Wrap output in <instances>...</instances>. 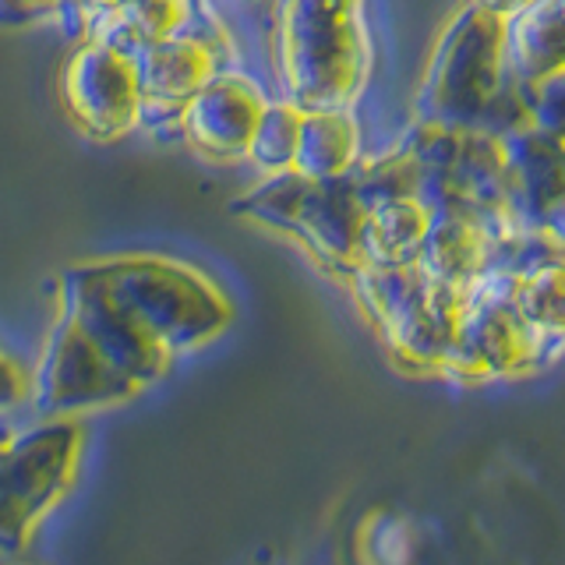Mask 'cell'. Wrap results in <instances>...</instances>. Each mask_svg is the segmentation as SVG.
I'll return each instance as SVG.
<instances>
[{"mask_svg": "<svg viewBox=\"0 0 565 565\" xmlns=\"http://www.w3.org/2000/svg\"><path fill=\"white\" fill-rule=\"evenodd\" d=\"M361 163V131L350 110H318L300 120L294 173L308 181H335Z\"/></svg>", "mask_w": 565, "mask_h": 565, "instance_id": "9a60e30c", "label": "cell"}, {"mask_svg": "<svg viewBox=\"0 0 565 565\" xmlns=\"http://www.w3.org/2000/svg\"><path fill=\"white\" fill-rule=\"evenodd\" d=\"M552 230H555V234H558V237L565 241V212H562V216H558V220L552 223Z\"/></svg>", "mask_w": 565, "mask_h": 565, "instance_id": "7402d4cb", "label": "cell"}, {"mask_svg": "<svg viewBox=\"0 0 565 565\" xmlns=\"http://www.w3.org/2000/svg\"><path fill=\"white\" fill-rule=\"evenodd\" d=\"M262 88L244 75H220L194 93L181 110V138L209 159L247 156L255 128L265 114Z\"/></svg>", "mask_w": 565, "mask_h": 565, "instance_id": "8fae6325", "label": "cell"}, {"mask_svg": "<svg viewBox=\"0 0 565 565\" xmlns=\"http://www.w3.org/2000/svg\"><path fill=\"white\" fill-rule=\"evenodd\" d=\"M32 4H40V8H46V11H50L53 4H57V0H32Z\"/></svg>", "mask_w": 565, "mask_h": 565, "instance_id": "603a6c76", "label": "cell"}, {"mask_svg": "<svg viewBox=\"0 0 565 565\" xmlns=\"http://www.w3.org/2000/svg\"><path fill=\"white\" fill-rule=\"evenodd\" d=\"M131 396H138V388L120 379L103 361V353L61 315L32 379V411L43 420H71L85 411L114 406Z\"/></svg>", "mask_w": 565, "mask_h": 565, "instance_id": "52a82bcc", "label": "cell"}, {"mask_svg": "<svg viewBox=\"0 0 565 565\" xmlns=\"http://www.w3.org/2000/svg\"><path fill=\"white\" fill-rule=\"evenodd\" d=\"M273 61L297 110H350L371 71L364 0H276Z\"/></svg>", "mask_w": 565, "mask_h": 565, "instance_id": "7a4b0ae2", "label": "cell"}, {"mask_svg": "<svg viewBox=\"0 0 565 565\" xmlns=\"http://www.w3.org/2000/svg\"><path fill=\"white\" fill-rule=\"evenodd\" d=\"M350 287L382 332L385 347L406 367L441 375L452 350V335L463 311V297L438 287L414 265H358Z\"/></svg>", "mask_w": 565, "mask_h": 565, "instance_id": "277c9868", "label": "cell"}, {"mask_svg": "<svg viewBox=\"0 0 565 565\" xmlns=\"http://www.w3.org/2000/svg\"><path fill=\"white\" fill-rule=\"evenodd\" d=\"M237 212L282 234H294L335 273L350 276L361 265V230L367 209L353 170L335 181H308L294 170L265 177L252 194L237 202Z\"/></svg>", "mask_w": 565, "mask_h": 565, "instance_id": "5b68a950", "label": "cell"}, {"mask_svg": "<svg viewBox=\"0 0 565 565\" xmlns=\"http://www.w3.org/2000/svg\"><path fill=\"white\" fill-rule=\"evenodd\" d=\"M75 420H43L0 446V552H22L35 520L61 502L78 467Z\"/></svg>", "mask_w": 565, "mask_h": 565, "instance_id": "8992f818", "label": "cell"}, {"mask_svg": "<svg viewBox=\"0 0 565 565\" xmlns=\"http://www.w3.org/2000/svg\"><path fill=\"white\" fill-rule=\"evenodd\" d=\"M428 226L431 209L417 194L367 209L361 230V265H414Z\"/></svg>", "mask_w": 565, "mask_h": 565, "instance_id": "5bb4252c", "label": "cell"}, {"mask_svg": "<svg viewBox=\"0 0 565 565\" xmlns=\"http://www.w3.org/2000/svg\"><path fill=\"white\" fill-rule=\"evenodd\" d=\"M505 61L520 85L565 71V0H534L505 22Z\"/></svg>", "mask_w": 565, "mask_h": 565, "instance_id": "4fadbf2b", "label": "cell"}, {"mask_svg": "<svg viewBox=\"0 0 565 565\" xmlns=\"http://www.w3.org/2000/svg\"><path fill=\"white\" fill-rule=\"evenodd\" d=\"M61 99L71 120L93 138H120L141 124V82L135 53L85 40L64 64Z\"/></svg>", "mask_w": 565, "mask_h": 565, "instance_id": "ba28073f", "label": "cell"}, {"mask_svg": "<svg viewBox=\"0 0 565 565\" xmlns=\"http://www.w3.org/2000/svg\"><path fill=\"white\" fill-rule=\"evenodd\" d=\"M46 8L32 4V0H0V22H11V25H22L32 22L35 14H43Z\"/></svg>", "mask_w": 565, "mask_h": 565, "instance_id": "ffe728a7", "label": "cell"}, {"mask_svg": "<svg viewBox=\"0 0 565 565\" xmlns=\"http://www.w3.org/2000/svg\"><path fill=\"white\" fill-rule=\"evenodd\" d=\"M523 96H526L530 128L565 141V71H558V75L544 82L523 85Z\"/></svg>", "mask_w": 565, "mask_h": 565, "instance_id": "ac0fdd59", "label": "cell"}, {"mask_svg": "<svg viewBox=\"0 0 565 565\" xmlns=\"http://www.w3.org/2000/svg\"><path fill=\"white\" fill-rule=\"evenodd\" d=\"M509 216L520 230H552L565 212V141L537 128L502 138Z\"/></svg>", "mask_w": 565, "mask_h": 565, "instance_id": "30bf717a", "label": "cell"}, {"mask_svg": "<svg viewBox=\"0 0 565 565\" xmlns=\"http://www.w3.org/2000/svg\"><path fill=\"white\" fill-rule=\"evenodd\" d=\"M467 4L481 8V11H488L494 18H502V22H509V18H516L520 11H526L530 4H534V0H467Z\"/></svg>", "mask_w": 565, "mask_h": 565, "instance_id": "44dd1931", "label": "cell"}, {"mask_svg": "<svg viewBox=\"0 0 565 565\" xmlns=\"http://www.w3.org/2000/svg\"><path fill=\"white\" fill-rule=\"evenodd\" d=\"M516 311L541 340L565 350V241L520 273Z\"/></svg>", "mask_w": 565, "mask_h": 565, "instance_id": "2e32d148", "label": "cell"}, {"mask_svg": "<svg viewBox=\"0 0 565 565\" xmlns=\"http://www.w3.org/2000/svg\"><path fill=\"white\" fill-rule=\"evenodd\" d=\"M61 315L103 353V361L110 364L120 379H128L138 388V393L156 385L173 364V353H167L156 340H149L128 315L110 305V297L99 290V282L88 273V265H75V269L64 273Z\"/></svg>", "mask_w": 565, "mask_h": 565, "instance_id": "9c48e42d", "label": "cell"}, {"mask_svg": "<svg viewBox=\"0 0 565 565\" xmlns=\"http://www.w3.org/2000/svg\"><path fill=\"white\" fill-rule=\"evenodd\" d=\"M85 265L110 305L173 358L212 343L234 318L226 294L184 262L163 255H120Z\"/></svg>", "mask_w": 565, "mask_h": 565, "instance_id": "3957f363", "label": "cell"}, {"mask_svg": "<svg viewBox=\"0 0 565 565\" xmlns=\"http://www.w3.org/2000/svg\"><path fill=\"white\" fill-rule=\"evenodd\" d=\"M29 393H32V388H29V382L22 375V367L0 353V417L11 414L14 406H22L29 399Z\"/></svg>", "mask_w": 565, "mask_h": 565, "instance_id": "d6986e66", "label": "cell"}, {"mask_svg": "<svg viewBox=\"0 0 565 565\" xmlns=\"http://www.w3.org/2000/svg\"><path fill=\"white\" fill-rule=\"evenodd\" d=\"M411 114L414 128L484 131L494 138L526 128V96L509 75L502 18L473 4L449 18L424 67Z\"/></svg>", "mask_w": 565, "mask_h": 565, "instance_id": "6da1fadb", "label": "cell"}, {"mask_svg": "<svg viewBox=\"0 0 565 565\" xmlns=\"http://www.w3.org/2000/svg\"><path fill=\"white\" fill-rule=\"evenodd\" d=\"M141 82V117L167 114L181 117L184 103L220 75V50L209 35L177 32L170 40L141 46L135 53Z\"/></svg>", "mask_w": 565, "mask_h": 565, "instance_id": "7c38bea8", "label": "cell"}, {"mask_svg": "<svg viewBox=\"0 0 565 565\" xmlns=\"http://www.w3.org/2000/svg\"><path fill=\"white\" fill-rule=\"evenodd\" d=\"M300 120H305V110H297V106L287 99H276V103L265 106L252 146H247V159H252L265 177L294 170V156H297V141H300Z\"/></svg>", "mask_w": 565, "mask_h": 565, "instance_id": "e0dca14e", "label": "cell"}]
</instances>
